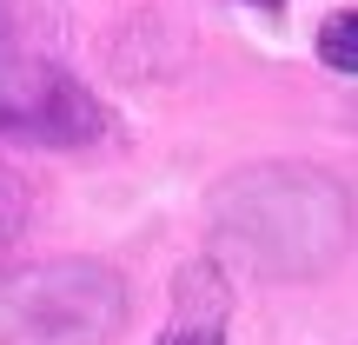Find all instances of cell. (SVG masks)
Instances as JSON below:
<instances>
[{
  "instance_id": "cell-2",
  "label": "cell",
  "mask_w": 358,
  "mask_h": 345,
  "mask_svg": "<svg viewBox=\"0 0 358 345\" xmlns=\"http://www.w3.org/2000/svg\"><path fill=\"white\" fill-rule=\"evenodd\" d=\"M127 279L106 259H47L0 272V345H113Z\"/></svg>"
},
{
  "instance_id": "cell-3",
  "label": "cell",
  "mask_w": 358,
  "mask_h": 345,
  "mask_svg": "<svg viewBox=\"0 0 358 345\" xmlns=\"http://www.w3.org/2000/svg\"><path fill=\"white\" fill-rule=\"evenodd\" d=\"M106 133V106L66 66L34 53H0V140L20 146H93Z\"/></svg>"
},
{
  "instance_id": "cell-4",
  "label": "cell",
  "mask_w": 358,
  "mask_h": 345,
  "mask_svg": "<svg viewBox=\"0 0 358 345\" xmlns=\"http://www.w3.org/2000/svg\"><path fill=\"white\" fill-rule=\"evenodd\" d=\"M226 319H232V293L219 266H186L173 286V325L159 332V345H226Z\"/></svg>"
},
{
  "instance_id": "cell-1",
  "label": "cell",
  "mask_w": 358,
  "mask_h": 345,
  "mask_svg": "<svg viewBox=\"0 0 358 345\" xmlns=\"http://www.w3.org/2000/svg\"><path fill=\"white\" fill-rule=\"evenodd\" d=\"M213 226L232 259H245L266 279H312L345 253V192L312 167H252L213 192Z\"/></svg>"
},
{
  "instance_id": "cell-7",
  "label": "cell",
  "mask_w": 358,
  "mask_h": 345,
  "mask_svg": "<svg viewBox=\"0 0 358 345\" xmlns=\"http://www.w3.org/2000/svg\"><path fill=\"white\" fill-rule=\"evenodd\" d=\"M252 7H266V13H279V7H285V0H252Z\"/></svg>"
},
{
  "instance_id": "cell-6",
  "label": "cell",
  "mask_w": 358,
  "mask_h": 345,
  "mask_svg": "<svg viewBox=\"0 0 358 345\" xmlns=\"http://www.w3.org/2000/svg\"><path fill=\"white\" fill-rule=\"evenodd\" d=\"M27 179L13 173V167H0V259L20 246V232H27Z\"/></svg>"
},
{
  "instance_id": "cell-5",
  "label": "cell",
  "mask_w": 358,
  "mask_h": 345,
  "mask_svg": "<svg viewBox=\"0 0 358 345\" xmlns=\"http://www.w3.org/2000/svg\"><path fill=\"white\" fill-rule=\"evenodd\" d=\"M319 60L332 66V73H358V7L325 13V27H319Z\"/></svg>"
}]
</instances>
